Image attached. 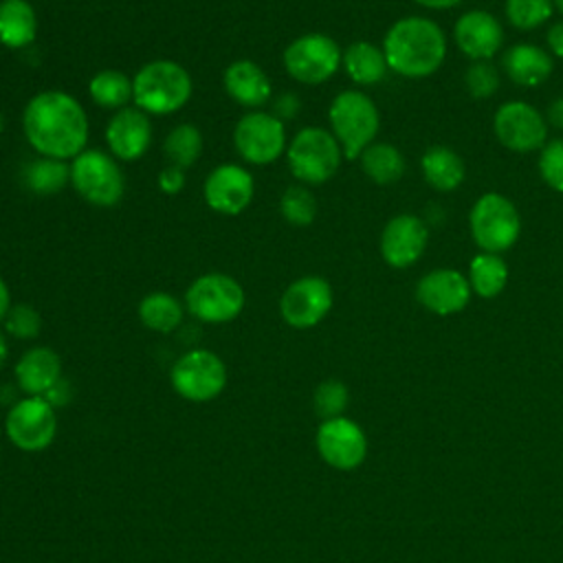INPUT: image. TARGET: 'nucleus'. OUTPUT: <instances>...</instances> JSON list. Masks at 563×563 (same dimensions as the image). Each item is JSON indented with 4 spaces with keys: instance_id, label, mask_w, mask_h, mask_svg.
<instances>
[{
    "instance_id": "nucleus-1",
    "label": "nucleus",
    "mask_w": 563,
    "mask_h": 563,
    "mask_svg": "<svg viewBox=\"0 0 563 563\" xmlns=\"http://www.w3.org/2000/svg\"><path fill=\"white\" fill-rule=\"evenodd\" d=\"M29 145L46 158H75L88 143V117L81 103L62 90H44L31 97L22 114Z\"/></svg>"
},
{
    "instance_id": "nucleus-2",
    "label": "nucleus",
    "mask_w": 563,
    "mask_h": 563,
    "mask_svg": "<svg viewBox=\"0 0 563 563\" xmlns=\"http://www.w3.org/2000/svg\"><path fill=\"white\" fill-rule=\"evenodd\" d=\"M387 66L409 79L433 75L446 57L444 31L429 18L409 15L389 26L383 40Z\"/></svg>"
},
{
    "instance_id": "nucleus-3",
    "label": "nucleus",
    "mask_w": 563,
    "mask_h": 563,
    "mask_svg": "<svg viewBox=\"0 0 563 563\" xmlns=\"http://www.w3.org/2000/svg\"><path fill=\"white\" fill-rule=\"evenodd\" d=\"M134 103L145 114H172L191 97L189 73L172 59H154L145 64L132 79Z\"/></svg>"
},
{
    "instance_id": "nucleus-4",
    "label": "nucleus",
    "mask_w": 563,
    "mask_h": 563,
    "mask_svg": "<svg viewBox=\"0 0 563 563\" xmlns=\"http://www.w3.org/2000/svg\"><path fill=\"white\" fill-rule=\"evenodd\" d=\"M328 119L330 132L339 141L345 158H358L374 143L380 125L376 103L361 90L339 92L328 108Z\"/></svg>"
},
{
    "instance_id": "nucleus-5",
    "label": "nucleus",
    "mask_w": 563,
    "mask_h": 563,
    "mask_svg": "<svg viewBox=\"0 0 563 563\" xmlns=\"http://www.w3.org/2000/svg\"><path fill=\"white\" fill-rule=\"evenodd\" d=\"M290 174L303 185H321L330 180L343 158V150L332 132L310 125L299 130L286 147Z\"/></svg>"
},
{
    "instance_id": "nucleus-6",
    "label": "nucleus",
    "mask_w": 563,
    "mask_h": 563,
    "mask_svg": "<svg viewBox=\"0 0 563 563\" xmlns=\"http://www.w3.org/2000/svg\"><path fill=\"white\" fill-rule=\"evenodd\" d=\"M468 229L473 242L482 253L508 251L521 233V218L517 207L504 194L488 191L475 200L468 213Z\"/></svg>"
},
{
    "instance_id": "nucleus-7",
    "label": "nucleus",
    "mask_w": 563,
    "mask_h": 563,
    "mask_svg": "<svg viewBox=\"0 0 563 563\" xmlns=\"http://www.w3.org/2000/svg\"><path fill=\"white\" fill-rule=\"evenodd\" d=\"M70 185L86 202L95 207H114L125 191L121 167L101 150H84L73 158Z\"/></svg>"
},
{
    "instance_id": "nucleus-8",
    "label": "nucleus",
    "mask_w": 563,
    "mask_h": 563,
    "mask_svg": "<svg viewBox=\"0 0 563 563\" xmlns=\"http://www.w3.org/2000/svg\"><path fill=\"white\" fill-rule=\"evenodd\" d=\"M187 310L205 323H227L244 308V290L231 275L207 273L191 282L185 292Z\"/></svg>"
},
{
    "instance_id": "nucleus-9",
    "label": "nucleus",
    "mask_w": 563,
    "mask_h": 563,
    "mask_svg": "<svg viewBox=\"0 0 563 563\" xmlns=\"http://www.w3.org/2000/svg\"><path fill=\"white\" fill-rule=\"evenodd\" d=\"M339 44L323 33H306L284 51V68L299 84L317 86L328 81L341 66Z\"/></svg>"
},
{
    "instance_id": "nucleus-10",
    "label": "nucleus",
    "mask_w": 563,
    "mask_h": 563,
    "mask_svg": "<svg viewBox=\"0 0 563 563\" xmlns=\"http://www.w3.org/2000/svg\"><path fill=\"white\" fill-rule=\"evenodd\" d=\"M172 387L191 402L213 400L227 385V367L218 354L209 350H191L172 367Z\"/></svg>"
},
{
    "instance_id": "nucleus-11",
    "label": "nucleus",
    "mask_w": 563,
    "mask_h": 563,
    "mask_svg": "<svg viewBox=\"0 0 563 563\" xmlns=\"http://www.w3.org/2000/svg\"><path fill=\"white\" fill-rule=\"evenodd\" d=\"M238 154L251 165H268L286 150V130L273 112H249L233 130Z\"/></svg>"
},
{
    "instance_id": "nucleus-12",
    "label": "nucleus",
    "mask_w": 563,
    "mask_h": 563,
    "mask_svg": "<svg viewBox=\"0 0 563 563\" xmlns=\"http://www.w3.org/2000/svg\"><path fill=\"white\" fill-rule=\"evenodd\" d=\"M4 431L11 444L22 451L46 449L57 433L55 409L42 396H29L18 400L4 420Z\"/></svg>"
},
{
    "instance_id": "nucleus-13",
    "label": "nucleus",
    "mask_w": 563,
    "mask_h": 563,
    "mask_svg": "<svg viewBox=\"0 0 563 563\" xmlns=\"http://www.w3.org/2000/svg\"><path fill=\"white\" fill-rule=\"evenodd\" d=\"M493 130L499 143L512 152L541 150L548 139L543 114L526 101H506L493 117Z\"/></svg>"
},
{
    "instance_id": "nucleus-14",
    "label": "nucleus",
    "mask_w": 563,
    "mask_h": 563,
    "mask_svg": "<svg viewBox=\"0 0 563 563\" xmlns=\"http://www.w3.org/2000/svg\"><path fill=\"white\" fill-rule=\"evenodd\" d=\"M332 308V286L317 275L295 279L279 299L282 319L297 330L317 325Z\"/></svg>"
},
{
    "instance_id": "nucleus-15",
    "label": "nucleus",
    "mask_w": 563,
    "mask_h": 563,
    "mask_svg": "<svg viewBox=\"0 0 563 563\" xmlns=\"http://www.w3.org/2000/svg\"><path fill=\"white\" fill-rule=\"evenodd\" d=\"M202 191L209 209L222 216H238L251 205L255 183L249 169L235 163H222L209 172Z\"/></svg>"
},
{
    "instance_id": "nucleus-16",
    "label": "nucleus",
    "mask_w": 563,
    "mask_h": 563,
    "mask_svg": "<svg viewBox=\"0 0 563 563\" xmlns=\"http://www.w3.org/2000/svg\"><path fill=\"white\" fill-rule=\"evenodd\" d=\"M317 451L330 466L347 471L363 462L367 440L358 424L339 416L323 420L317 429Z\"/></svg>"
},
{
    "instance_id": "nucleus-17",
    "label": "nucleus",
    "mask_w": 563,
    "mask_h": 563,
    "mask_svg": "<svg viewBox=\"0 0 563 563\" xmlns=\"http://www.w3.org/2000/svg\"><path fill=\"white\" fill-rule=\"evenodd\" d=\"M429 229L413 213L394 216L380 233V255L394 268H407L420 260L427 249Z\"/></svg>"
},
{
    "instance_id": "nucleus-18",
    "label": "nucleus",
    "mask_w": 563,
    "mask_h": 563,
    "mask_svg": "<svg viewBox=\"0 0 563 563\" xmlns=\"http://www.w3.org/2000/svg\"><path fill=\"white\" fill-rule=\"evenodd\" d=\"M468 277L455 268H435L422 275L416 284V299L435 314H455L471 299Z\"/></svg>"
},
{
    "instance_id": "nucleus-19",
    "label": "nucleus",
    "mask_w": 563,
    "mask_h": 563,
    "mask_svg": "<svg viewBox=\"0 0 563 563\" xmlns=\"http://www.w3.org/2000/svg\"><path fill=\"white\" fill-rule=\"evenodd\" d=\"M453 37L457 48L473 62L490 59L504 44V29L499 20L482 9L466 11L457 18Z\"/></svg>"
},
{
    "instance_id": "nucleus-20",
    "label": "nucleus",
    "mask_w": 563,
    "mask_h": 563,
    "mask_svg": "<svg viewBox=\"0 0 563 563\" xmlns=\"http://www.w3.org/2000/svg\"><path fill=\"white\" fill-rule=\"evenodd\" d=\"M106 143L121 161L141 158L152 143L150 117L139 108H121L106 128Z\"/></svg>"
},
{
    "instance_id": "nucleus-21",
    "label": "nucleus",
    "mask_w": 563,
    "mask_h": 563,
    "mask_svg": "<svg viewBox=\"0 0 563 563\" xmlns=\"http://www.w3.org/2000/svg\"><path fill=\"white\" fill-rule=\"evenodd\" d=\"M501 68L510 77L512 84L523 86V88H534L552 75L554 62L545 48H541L537 44L519 42L504 53Z\"/></svg>"
},
{
    "instance_id": "nucleus-22",
    "label": "nucleus",
    "mask_w": 563,
    "mask_h": 563,
    "mask_svg": "<svg viewBox=\"0 0 563 563\" xmlns=\"http://www.w3.org/2000/svg\"><path fill=\"white\" fill-rule=\"evenodd\" d=\"M222 81H224L227 95L235 103L246 106V108H260L273 95V86H271L266 73L251 59H238V62L229 64Z\"/></svg>"
},
{
    "instance_id": "nucleus-23",
    "label": "nucleus",
    "mask_w": 563,
    "mask_h": 563,
    "mask_svg": "<svg viewBox=\"0 0 563 563\" xmlns=\"http://www.w3.org/2000/svg\"><path fill=\"white\" fill-rule=\"evenodd\" d=\"M62 378V361L51 347H31L15 365V380L29 396H44Z\"/></svg>"
},
{
    "instance_id": "nucleus-24",
    "label": "nucleus",
    "mask_w": 563,
    "mask_h": 563,
    "mask_svg": "<svg viewBox=\"0 0 563 563\" xmlns=\"http://www.w3.org/2000/svg\"><path fill=\"white\" fill-rule=\"evenodd\" d=\"M37 35V15L26 0H0V44L24 48Z\"/></svg>"
},
{
    "instance_id": "nucleus-25",
    "label": "nucleus",
    "mask_w": 563,
    "mask_h": 563,
    "mask_svg": "<svg viewBox=\"0 0 563 563\" xmlns=\"http://www.w3.org/2000/svg\"><path fill=\"white\" fill-rule=\"evenodd\" d=\"M420 169L424 180L438 191H453L464 180V161L446 145H433L422 154Z\"/></svg>"
},
{
    "instance_id": "nucleus-26",
    "label": "nucleus",
    "mask_w": 563,
    "mask_h": 563,
    "mask_svg": "<svg viewBox=\"0 0 563 563\" xmlns=\"http://www.w3.org/2000/svg\"><path fill=\"white\" fill-rule=\"evenodd\" d=\"M341 64H343L345 73L350 75V79L361 86H374V84L383 81L385 73L389 68L383 48H378L376 44L365 42V40L352 42L343 51Z\"/></svg>"
},
{
    "instance_id": "nucleus-27",
    "label": "nucleus",
    "mask_w": 563,
    "mask_h": 563,
    "mask_svg": "<svg viewBox=\"0 0 563 563\" xmlns=\"http://www.w3.org/2000/svg\"><path fill=\"white\" fill-rule=\"evenodd\" d=\"M361 169L376 185H391L405 174V158L391 143H372L361 152Z\"/></svg>"
},
{
    "instance_id": "nucleus-28",
    "label": "nucleus",
    "mask_w": 563,
    "mask_h": 563,
    "mask_svg": "<svg viewBox=\"0 0 563 563\" xmlns=\"http://www.w3.org/2000/svg\"><path fill=\"white\" fill-rule=\"evenodd\" d=\"M471 290L484 299L497 297L508 282V264L497 253H479L468 264Z\"/></svg>"
},
{
    "instance_id": "nucleus-29",
    "label": "nucleus",
    "mask_w": 563,
    "mask_h": 563,
    "mask_svg": "<svg viewBox=\"0 0 563 563\" xmlns=\"http://www.w3.org/2000/svg\"><path fill=\"white\" fill-rule=\"evenodd\" d=\"M139 319L145 328L154 332H174L183 321V306L180 301L163 290L150 292L139 303Z\"/></svg>"
},
{
    "instance_id": "nucleus-30",
    "label": "nucleus",
    "mask_w": 563,
    "mask_h": 563,
    "mask_svg": "<svg viewBox=\"0 0 563 563\" xmlns=\"http://www.w3.org/2000/svg\"><path fill=\"white\" fill-rule=\"evenodd\" d=\"M88 92L92 97L95 103H99L101 108H123L132 95H134V86H132V79L121 73V70H114V68H108V70H101L97 73L90 84H88Z\"/></svg>"
},
{
    "instance_id": "nucleus-31",
    "label": "nucleus",
    "mask_w": 563,
    "mask_h": 563,
    "mask_svg": "<svg viewBox=\"0 0 563 563\" xmlns=\"http://www.w3.org/2000/svg\"><path fill=\"white\" fill-rule=\"evenodd\" d=\"M163 152H165L169 165L180 167V169L191 167L200 158V152H202V134H200V130L194 123L176 125L167 134L165 143H163Z\"/></svg>"
},
{
    "instance_id": "nucleus-32",
    "label": "nucleus",
    "mask_w": 563,
    "mask_h": 563,
    "mask_svg": "<svg viewBox=\"0 0 563 563\" xmlns=\"http://www.w3.org/2000/svg\"><path fill=\"white\" fill-rule=\"evenodd\" d=\"M26 187L35 194H55L70 180V165L57 158H37L24 169Z\"/></svg>"
},
{
    "instance_id": "nucleus-33",
    "label": "nucleus",
    "mask_w": 563,
    "mask_h": 563,
    "mask_svg": "<svg viewBox=\"0 0 563 563\" xmlns=\"http://www.w3.org/2000/svg\"><path fill=\"white\" fill-rule=\"evenodd\" d=\"M279 211L286 222L295 227H308L317 216L314 194L306 185H290L279 200Z\"/></svg>"
},
{
    "instance_id": "nucleus-34",
    "label": "nucleus",
    "mask_w": 563,
    "mask_h": 563,
    "mask_svg": "<svg viewBox=\"0 0 563 563\" xmlns=\"http://www.w3.org/2000/svg\"><path fill=\"white\" fill-rule=\"evenodd\" d=\"M554 11L552 0H506V18L519 31L541 26Z\"/></svg>"
},
{
    "instance_id": "nucleus-35",
    "label": "nucleus",
    "mask_w": 563,
    "mask_h": 563,
    "mask_svg": "<svg viewBox=\"0 0 563 563\" xmlns=\"http://www.w3.org/2000/svg\"><path fill=\"white\" fill-rule=\"evenodd\" d=\"M539 174L550 189L563 194V139L545 141L539 150Z\"/></svg>"
},
{
    "instance_id": "nucleus-36",
    "label": "nucleus",
    "mask_w": 563,
    "mask_h": 563,
    "mask_svg": "<svg viewBox=\"0 0 563 563\" xmlns=\"http://www.w3.org/2000/svg\"><path fill=\"white\" fill-rule=\"evenodd\" d=\"M466 90L473 99H488L499 88V70L488 62H471L464 75Z\"/></svg>"
},
{
    "instance_id": "nucleus-37",
    "label": "nucleus",
    "mask_w": 563,
    "mask_h": 563,
    "mask_svg": "<svg viewBox=\"0 0 563 563\" xmlns=\"http://www.w3.org/2000/svg\"><path fill=\"white\" fill-rule=\"evenodd\" d=\"M347 405V387L341 380H323L314 389V411L323 418H339Z\"/></svg>"
},
{
    "instance_id": "nucleus-38",
    "label": "nucleus",
    "mask_w": 563,
    "mask_h": 563,
    "mask_svg": "<svg viewBox=\"0 0 563 563\" xmlns=\"http://www.w3.org/2000/svg\"><path fill=\"white\" fill-rule=\"evenodd\" d=\"M4 328L15 339H35L42 330V317L33 306L18 303L7 312Z\"/></svg>"
},
{
    "instance_id": "nucleus-39",
    "label": "nucleus",
    "mask_w": 563,
    "mask_h": 563,
    "mask_svg": "<svg viewBox=\"0 0 563 563\" xmlns=\"http://www.w3.org/2000/svg\"><path fill=\"white\" fill-rule=\"evenodd\" d=\"M158 187L163 194H178L185 187V169L180 167H163L158 174Z\"/></svg>"
},
{
    "instance_id": "nucleus-40",
    "label": "nucleus",
    "mask_w": 563,
    "mask_h": 563,
    "mask_svg": "<svg viewBox=\"0 0 563 563\" xmlns=\"http://www.w3.org/2000/svg\"><path fill=\"white\" fill-rule=\"evenodd\" d=\"M42 398H44L53 409H55V407H66V405L70 402V398H73V387H70V383H68L66 378H59Z\"/></svg>"
},
{
    "instance_id": "nucleus-41",
    "label": "nucleus",
    "mask_w": 563,
    "mask_h": 563,
    "mask_svg": "<svg viewBox=\"0 0 563 563\" xmlns=\"http://www.w3.org/2000/svg\"><path fill=\"white\" fill-rule=\"evenodd\" d=\"M297 112H299V99H297V95H282L275 103H273V114L279 119V121H284V119H292V117H297Z\"/></svg>"
},
{
    "instance_id": "nucleus-42",
    "label": "nucleus",
    "mask_w": 563,
    "mask_h": 563,
    "mask_svg": "<svg viewBox=\"0 0 563 563\" xmlns=\"http://www.w3.org/2000/svg\"><path fill=\"white\" fill-rule=\"evenodd\" d=\"M545 42H548L550 53H552L554 57L563 59V20L550 26V31H548V35H545Z\"/></svg>"
},
{
    "instance_id": "nucleus-43",
    "label": "nucleus",
    "mask_w": 563,
    "mask_h": 563,
    "mask_svg": "<svg viewBox=\"0 0 563 563\" xmlns=\"http://www.w3.org/2000/svg\"><path fill=\"white\" fill-rule=\"evenodd\" d=\"M548 121H550L554 128L563 130V95L556 97V99L550 103V108H548Z\"/></svg>"
},
{
    "instance_id": "nucleus-44",
    "label": "nucleus",
    "mask_w": 563,
    "mask_h": 563,
    "mask_svg": "<svg viewBox=\"0 0 563 563\" xmlns=\"http://www.w3.org/2000/svg\"><path fill=\"white\" fill-rule=\"evenodd\" d=\"M9 310H11V292H9L7 282L0 277V321H4Z\"/></svg>"
},
{
    "instance_id": "nucleus-45",
    "label": "nucleus",
    "mask_w": 563,
    "mask_h": 563,
    "mask_svg": "<svg viewBox=\"0 0 563 563\" xmlns=\"http://www.w3.org/2000/svg\"><path fill=\"white\" fill-rule=\"evenodd\" d=\"M413 2L420 7H427V9H451L464 0H413Z\"/></svg>"
},
{
    "instance_id": "nucleus-46",
    "label": "nucleus",
    "mask_w": 563,
    "mask_h": 563,
    "mask_svg": "<svg viewBox=\"0 0 563 563\" xmlns=\"http://www.w3.org/2000/svg\"><path fill=\"white\" fill-rule=\"evenodd\" d=\"M7 358H9V345H7V339H4V334H0V369L4 367Z\"/></svg>"
},
{
    "instance_id": "nucleus-47",
    "label": "nucleus",
    "mask_w": 563,
    "mask_h": 563,
    "mask_svg": "<svg viewBox=\"0 0 563 563\" xmlns=\"http://www.w3.org/2000/svg\"><path fill=\"white\" fill-rule=\"evenodd\" d=\"M552 2H554V7H556L561 13H563V0H552Z\"/></svg>"
},
{
    "instance_id": "nucleus-48",
    "label": "nucleus",
    "mask_w": 563,
    "mask_h": 563,
    "mask_svg": "<svg viewBox=\"0 0 563 563\" xmlns=\"http://www.w3.org/2000/svg\"><path fill=\"white\" fill-rule=\"evenodd\" d=\"M0 130H2V117H0Z\"/></svg>"
}]
</instances>
